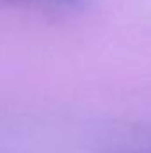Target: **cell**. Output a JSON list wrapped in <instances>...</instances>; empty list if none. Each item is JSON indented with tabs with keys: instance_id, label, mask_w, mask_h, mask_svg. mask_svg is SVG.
<instances>
[{
	"instance_id": "6da1fadb",
	"label": "cell",
	"mask_w": 151,
	"mask_h": 153,
	"mask_svg": "<svg viewBox=\"0 0 151 153\" xmlns=\"http://www.w3.org/2000/svg\"><path fill=\"white\" fill-rule=\"evenodd\" d=\"M23 2H41V4H57V5H75L78 0H23Z\"/></svg>"
}]
</instances>
